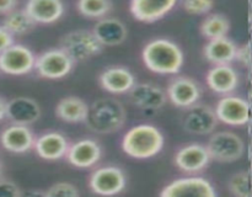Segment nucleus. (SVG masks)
I'll return each instance as SVG.
<instances>
[{
  "label": "nucleus",
  "mask_w": 252,
  "mask_h": 197,
  "mask_svg": "<svg viewBox=\"0 0 252 197\" xmlns=\"http://www.w3.org/2000/svg\"><path fill=\"white\" fill-rule=\"evenodd\" d=\"M89 105L78 96L63 98L56 106V115L59 120L68 123L84 122L88 116Z\"/></svg>",
  "instance_id": "obj_25"
},
{
  "label": "nucleus",
  "mask_w": 252,
  "mask_h": 197,
  "mask_svg": "<svg viewBox=\"0 0 252 197\" xmlns=\"http://www.w3.org/2000/svg\"><path fill=\"white\" fill-rule=\"evenodd\" d=\"M214 6V0H182V7L192 15L208 14Z\"/></svg>",
  "instance_id": "obj_30"
},
{
  "label": "nucleus",
  "mask_w": 252,
  "mask_h": 197,
  "mask_svg": "<svg viewBox=\"0 0 252 197\" xmlns=\"http://www.w3.org/2000/svg\"><path fill=\"white\" fill-rule=\"evenodd\" d=\"M0 174H1V163H0Z\"/></svg>",
  "instance_id": "obj_37"
},
{
  "label": "nucleus",
  "mask_w": 252,
  "mask_h": 197,
  "mask_svg": "<svg viewBox=\"0 0 252 197\" xmlns=\"http://www.w3.org/2000/svg\"><path fill=\"white\" fill-rule=\"evenodd\" d=\"M164 143V134L159 128L143 123L132 127L123 135L122 149L134 159H149L161 152Z\"/></svg>",
  "instance_id": "obj_2"
},
{
  "label": "nucleus",
  "mask_w": 252,
  "mask_h": 197,
  "mask_svg": "<svg viewBox=\"0 0 252 197\" xmlns=\"http://www.w3.org/2000/svg\"><path fill=\"white\" fill-rule=\"evenodd\" d=\"M41 113V107L33 98L19 96L6 102L5 117L9 118L11 123L30 126L39 120Z\"/></svg>",
  "instance_id": "obj_17"
},
{
  "label": "nucleus",
  "mask_w": 252,
  "mask_h": 197,
  "mask_svg": "<svg viewBox=\"0 0 252 197\" xmlns=\"http://www.w3.org/2000/svg\"><path fill=\"white\" fill-rule=\"evenodd\" d=\"M209 89L220 95L234 93L239 85V74L230 64H218L209 69L206 76Z\"/></svg>",
  "instance_id": "obj_19"
},
{
  "label": "nucleus",
  "mask_w": 252,
  "mask_h": 197,
  "mask_svg": "<svg viewBox=\"0 0 252 197\" xmlns=\"http://www.w3.org/2000/svg\"><path fill=\"white\" fill-rule=\"evenodd\" d=\"M127 185L126 174L121 167L107 165L93 171L89 179L90 190L100 196H115L122 192Z\"/></svg>",
  "instance_id": "obj_7"
},
{
  "label": "nucleus",
  "mask_w": 252,
  "mask_h": 197,
  "mask_svg": "<svg viewBox=\"0 0 252 197\" xmlns=\"http://www.w3.org/2000/svg\"><path fill=\"white\" fill-rule=\"evenodd\" d=\"M61 48L73 59L74 63H80L100 54L103 46L93 31L76 30L62 37Z\"/></svg>",
  "instance_id": "obj_4"
},
{
  "label": "nucleus",
  "mask_w": 252,
  "mask_h": 197,
  "mask_svg": "<svg viewBox=\"0 0 252 197\" xmlns=\"http://www.w3.org/2000/svg\"><path fill=\"white\" fill-rule=\"evenodd\" d=\"M211 157L208 154L206 145L198 143H191L181 149L175 155V164L181 171L194 174L202 171L208 165Z\"/></svg>",
  "instance_id": "obj_15"
},
{
  "label": "nucleus",
  "mask_w": 252,
  "mask_h": 197,
  "mask_svg": "<svg viewBox=\"0 0 252 197\" xmlns=\"http://www.w3.org/2000/svg\"><path fill=\"white\" fill-rule=\"evenodd\" d=\"M24 192L15 182L0 179V197H20Z\"/></svg>",
  "instance_id": "obj_32"
},
{
  "label": "nucleus",
  "mask_w": 252,
  "mask_h": 197,
  "mask_svg": "<svg viewBox=\"0 0 252 197\" xmlns=\"http://www.w3.org/2000/svg\"><path fill=\"white\" fill-rule=\"evenodd\" d=\"M12 43H14V36L1 25L0 26V53Z\"/></svg>",
  "instance_id": "obj_34"
},
{
  "label": "nucleus",
  "mask_w": 252,
  "mask_h": 197,
  "mask_svg": "<svg viewBox=\"0 0 252 197\" xmlns=\"http://www.w3.org/2000/svg\"><path fill=\"white\" fill-rule=\"evenodd\" d=\"M217 118L228 126H244L250 121V103L235 95H224L214 108Z\"/></svg>",
  "instance_id": "obj_9"
},
{
  "label": "nucleus",
  "mask_w": 252,
  "mask_h": 197,
  "mask_svg": "<svg viewBox=\"0 0 252 197\" xmlns=\"http://www.w3.org/2000/svg\"><path fill=\"white\" fill-rule=\"evenodd\" d=\"M57 196H69L78 197L80 196L78 187L69 182H58L53 186L49 187L46 191V197H57Z\"/></svg>",
  "instance_id": "obj_31"
},
{
  "label": "nucleus",
  "mask_w": 252,
  "mask_h": 197,
  "mask_svg": "<svg viewBox=\"0 0 252 197\" xmlns=\"http://www.w3.org/2000/svg\"><path fill=\"white\" fill-rule=\"evenodd\" d=\"M235 59L239 62V63L243 64L244 66H246V68H250L251 51H250V43H249V42L236 49Z\"/></svg>",
  "instance_id": "obj_33"
},
{
  "label": "nucleus",
  "mask_w": 252,
  "mask_h": 197,
  "mask_svg": "<svg viewBox=\"0 0 252 197\" xmlns=\"http://www.w3.org/2000/svg\"><path fill=\"white\" fill-rule=\"evenodd\" d=\"M128 96L130 102L142 110H160L167 101L164 90L150 83H135L128 91Z\"/></svg>",
  "instance_id": "obj_14"
},
{
  "label": "nucleus",
  "mask_w": 252,
  "mask_h": 197,
  "mask_svg": "<svg viewBox=\"0 0 252 197\" xmlns=\"http://www.w3.org/2000/svg\"><path fill=\"white\" fill-rule=\"evenodd\" d=\"M76 9L88 19H102L112 10L111 0H78Z\"/></svg>",
  "instance_id": "obj_28"
},
{
  "label": "nucleus",
  "mask_w": 252,
  "mask_h": 197,
  "mask_svg": "<svg viewBox=\"0 0 252 197\" xmlns=\"http://www.w3.org/2000/svg\"><path fill=\"white\" fill-rule=\"evenodd\" d=\"M6 115V101L0 98V121H2Z\"/></svg>",
  "instance_id": "obj_36"
},
{
  "label": "nucleus",
  "mask_w": 252,
  "mask_h": 197,
  "mask_svg": "<svg viewBox=\"0 0 252 197\" xmlns=\"http://www.w3.org/2000/svg\"><path fill=\"white\" fill-rule=\"evenodd\" d=\"M98 83L107 93L120 95L128 93L133 88L135 84V76L126 66H108L100 74Z\"/></svg>",
  "instance_id": "obj_18"
},
{
  "label": "nucleus",
  "mask_w": 252,
  "mask_h": 197,
  "mask_svg": "<svg viewBox=\"0 0 252 197\" xmlns=\"http://www.w3.org/2000/svg\"><path fill=\"white\" fill-rule=\"evenodd\" d=\"M36 22L32 20V17L27 14L24 10H12L11 12L6 14L4 21H2V26L14 36H21V34H26L31 32L36 26Z\"/></svg>",
  "instance_id": "obj_26"
},
{
  "label": "nucleus",
  "mask_w": 252,
  "mask_h": 197,
  "mask_svg": "<svg viewBox=\"0 0 252 197\" xmlns=\"http://www.w3.org/2000/svg\"><path fill=\"white\" fill-rule=\"evenodd\" d=\"M25 11L36 24H53L64 14L62 0H27Z\"/></svg>",
  "instance_id": "obj_23"
},
{
  "label": "nucleus",
  "mask_w": 252,
  "mask_h": 197,
  "mask_svg": "<svg viewBox=\"0 0 252 197\" xmlns=\"http://www.w3.org/2000/svg\"><path fill=\"white\" fill-rule=\"evenodd\" d=\"M36 56L29 47L12 43L0 53V71L9 75H26L34 69Z\"/></svg>",
  "instance_id": "obj_8"
},
{
  "label": "nucleus",
  "mask_w": 252,
  "mask_h": 197,
  "mask_svg": "<svg viewBox=\"0 0 252 197\" xmlns=\"http://www.w3.org/2000/svg\"><path fill=\"white\" fill-rule=\"evenodd\" d=\"M145 66L157 74H177L184 66V52L167 38H155L142 52Z\"/></svg>",
  "instance_id": "obj_1"
},
{
  "label": "nucleus",
  "mask_w": 252,
  "mask_h": 197,
  "mask_svg": "<svg viewBox=\"0 0 252 197\" xmlns=\"http://www.w3.org/2000/svg\"><path fill=\"white\" fill-rule=\"evenodd\" d=\"M93 33L102 46H118L127 38V27L121 20L115 17H102L96 22Z\"/></svg>",
  "instance_id": "obj_22"
},
{
  "label": "nucleus",
  "mask_w": 252,
  "mask_h": 197,
  "mask_svg": "<svg viewBox=\"0 0 252 197\" xmlns=\"http://www.w3.org/2000/svg\"><path fill=\"white\" fill-rule=\"evenodd\" d=\"M19 0H0V15H6L16 9Z\"/></svg>",
  "instance_id": "obj_35"
},
{
  "label": "nucleus",
  "mask_w": 252,
  "mask_h": 197,
  "mask_svg": "<svg viewBox=\"0 0 252 197\" xmlns=\"http://www.w3.org/2000/svg\"><path fill=\"white\" fill-rule=\"evenodd\" d=\"M102 148L96 140L85 138L69 145L65 158L70 165L78 169H89L100 162Z\"/></svg>",
  "instance_id": "obj_13"
},
{
  "label": "nucleus",
  "mask_w": 252,
  "mask_h": 197,
  "mask_svg": "<svg viewBox=\"0 0 252 197\" xmlns=\"http://www.w3.org/2000/svg\"><path fill=\"white\" fill-rule=\"evenodd\" d=\"M199 30L206 38H219L228 34L230 30V21L223 14H211L202 21Z\"/></svg>",
  "instance_id": "obj_27"
},
{
  "label": "nucleus",
  "mask_w": 252,
  "mask_h": 197,
  "mask_svg": "<svg viewBox=\"0 0 252 197\" xmlns=\"http://www.w3.org/2000/svg\"><path fill=\"white\" fill-rule=\"evenodd\" d=\"M36 137L29 126L11 123L0 133V144L11 153H26L33 148Z\"/></svg>",
  "instance_id": "obj_16"
},
{
  "label": "nucleus",
  "mask_w": 252,
  "mask_h": 197,
  "mask_svg": "<svg viewBox=\"0 0 252 197\" xmlns=\"http://www.w3.org/2000/svg\"><path fill=\"white\" fill-rule=\"evenodd\" d=\"M235 42L228 38L226 36L219 38L209 39L208 43L204 46L203 54L209 63L218 66V64H230L235 61L236 54Z\"/></svg>",
  "instance_id": "obj_24"
},
{
  "label": "nucleus",
  "mask_w": 252,
  "mask_h": 197,
  "mask_svg": "<svg viewBox=\"0 0 252 197\" xmlns=\"http://www.w3.org/2000/svg\"><path fill=\"white\" fill-rule=\"evenodd\" d=\"M84 122L89 130L98 134L117 132L126 123V110L116 98H98L89 106L88 116Z\"/></svg>",
  "instance_id": "obj_3"
},
{
  "label": "nucleus",
  "mask_w": 252,
  "mask_h": 197,
  "mask_svg": "<svg viewBox=\"0 0 252 197\" xmlns=\"http://www.w3.org/2000/svg\"><path fill=\"white\" fill-rule=\"evenodd\" d=\"M33 148L37 155L44 160H59L65 157L69 142L59 132H47L34 139Z\"/></svg>",
  "instance_id": "obj_20"
},
{
  "label": "nucleus",
  "mask_w": 252,
  "mask_h": 197,
  "mask_svg": "<svg viewBox=\"0 0 252 197\" xmlns=\"http://www.w3.org/2000/svg\"><path fill=\"white\" fill-rule=\"evenodd\" d=\"M202 90L196 80L189 76H177L169 83L166 89V98L174 106L187 108L198 102Z\"/></svg>",
  "instance_id": "obj_11"
},
{
  "label": "nucleus",
  "mask_w": 252,
  "mask_h": 197,
  "mask_svg": "<svg viewBox=\"0 0 252 197\" xmlns=\"http://www.w3.org/2000/svg\"><path fill=\"white\" fill-rule=\"evenodd\" d=\"M211 159L219 163H233L243 158L245 143L236 133L217 132L209 138L206 145Z\"/></svg>",
  "instance_id": "obj_5"
},
{
  "label": "nucleus",
  "mask_w": 252,
  "mask_h": 197,
  "mask_svg": "<svg viewBox=\"0 0 252 197\" xmlns=\"http://www.w3.org/2000/svg\"><path fill=\"white\" fill-rule=\"evenodd\" d=\"M74 61L62 48H52L36 57L34 69L44 79H62L74 68Z\"/></svg>",
  "instance_id": "obj_6"
},
{
  "label": "nucleus",
  "mask_w": 252,
  "mask_h": 197,
  "mask_svg": "<svg viewBox=\"0 0 252 197\" xmlns=\"http://www.w3.org/2000/svg\"><path fill=\"white\" fill-rule=\"evenodd\" d=\"M176 0H132L130 12L142 22H155L171 11Z\"/></svg>",
  "instance_id": "obj_21"
},
{
  "label": "nucleus",
  "mask_w": 252,
  "mask_h": 197,
  "mask_svg": "<svg viewBox=\"0 0 252 197\" xmlns=\"http://www.w3.org/2000/svg\"><path fill=\"white\" fill-rule=\"evenodd\" d=\"M160 196L216 197L217 192L213 185L203 177H186V179H177L166 185L160 192Z\"/></svg>",
  "instance_id": "obj_10"
},
{
  "label": "nucleus",
  "mask_w": 252,
  "mask_h": 197,
  "mask_svg": "<svg viewBox=\"0 0 252 197\" xmlns=\"http://www.w3.org/2000/svg\"><path fill=\"white\" fill-rule=\"evenodd\" d=\"M182 125H184L185 131L191 134L204 135L209 134L216 130L218 125V118L212 107L194 103L187 107Z\"/></svg>",
  "instance_id": "obj_12"
},
{
  "label": "nucleus",
  "mask_w": 252,
  "mask_h": 197,
  "mask_svg": "<svg viewBox=\"0 0 252 197\" xmlns=\"http://www.w3.org/2000/svg\"><path fill=\"white\" fill-rule=\"evenodd\" d=\"M228 190L236 197H251L250 170H243L234 174L228 182Z\"/></svg>",
  "instance_id": "obj_29"
}]
</instances>
